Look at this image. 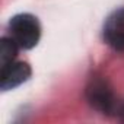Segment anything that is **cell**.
<instances>
[{"label":"cell","instance_id":"6da1fadb","mask_svg":"<svg viewBox=\"0 0 124 124\" xmlns=\"http://www.w3.org/2000/svg\"><path fill=\"white\" fill-rule=\"evenodd\" d=\"M85 96L88 104L102 112V114H114L118 108V101L115 99L114 91L109 85V82L104 76H92L86 85Z\"/></svg>","mask_w":124,"mask_h":124},{"label":"cell","instance_id":"7a4b0ae2","mask_svg":"<svg viewBox=\"0 0 124 124\" xmlns=\"http://www.w3.org/2000/svg\"><path fill=\"white\" fill-rule=\"evenodd\" d=\"M9 31L10 37L16 41L19 48L23 50L34 48L41 38V25L31 13L15 15L9 22Z\"/></svg>","mask_w":124,"mask_h":124},{"label":"cell","instance_id":"3957f363","mask_svg":"<svg viewBox=\"0 0 124 124\" xmlns=\"http://www.w3.org/2000/svg\"><path fill=\"white\" fill-rule=\"evenodd\" d=\"M31 67L25 61H13L6 67L0 69V88L2 91H12L25 83L31 78Z\"/></svg>","mask_w":124,"mask_h":124},{"label":"cell","instance_id":"277c9868","mask_svg":"<svg viewBox=\"0 0 124 124\" xmlns=\"http://www.w3.org/2000/svg\"><path fill=\"white\" fill-rule=\"evenodd\" d=\"M104 39L112 48L124 51V8L114 10L104 23Z\"/></svg>","mask_w":124,"mask_h":124},{"label":"cell","instance_id":"5b68a950","mask_svg":"<svg viewBox=\"0 0 124 124\" xmlns=\"http://www.w3.org/2000/svg\"><path fill=\"white\" fill-rule=\"evenodd\" d=\"M19 45L12 37H3L0 39V69L13 63L18 55Z\"/></svg>","mask_w":124,"mask_h":124},{"label":"cell","instance_id":"8992f818","mask_svg":"<svg viewBox=\"0 0 124 124\" xmlns=\"http://www.w3.org/2000/svg\"><path fill=\"white\" fill-rule=\"evenodd\" d=\"M123 121H124V102H120L118 104V108H117V112H115Z\"/></svg>","mask_w":124,"mask_h":124}]
</instances>
